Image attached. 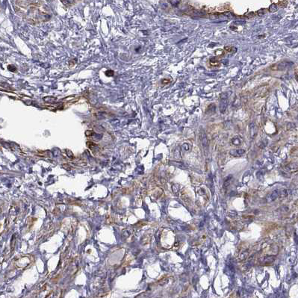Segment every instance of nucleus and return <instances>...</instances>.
Returning a JSON list of instances; mask_svg holds the SVG:
<instances>
[{"label": "nucleus", "mask_w": 298, "mask_h": 298, "mask_svg": "<svg viewBox=\"0 0 298 298\" xmlns=\"http://www.w3.org/2000/svg\"><path fill=\"white\" fill-rule=\"evenodd\" d=\"M291 64L292 63H289V62H287V61L279 62V63L272 64L270 67V69L274 71H282V70H286Z\"/></svg>", "instance_id": "obj_1"}, {"label": "nucleus", "mask_w": 298, "mask_h": 298, "mask_svg": "<svg viewBox=\"0 0 298 298\" xmlns=\"http://www.w3.org/2000/svg\"><path fill=\"white\" fill-rule=\"evenodd\" d=\"M228 93H223L220 95V113L223 114L226 112L227 109V105H228V96H229Z\"/></svg>", "instance_id": "obj_2"}, {"label": "nucleus", "mask_w": 298, "mask_h": 298, "mask_svg": "<svg viewBox=\"0 0 298 298\" xmlns=\"http://www.w3.org/2000/svg\"><path fill=\"white\" fill-rule=\"evenodd\" d=\"M279 192H280V190H275L273 192H271L270 194H268L266 197V202L270 203L273 201H274L275 200H276L279 197Z\"/></svg>", "instance_id": "obj_3"}, {"label": "nucleus", "mask_w": 298, "mask_h": 298, "mask_svg": "<svg viewBox=\"0 0 298 298\" xmlns=\"http://www.w3.org/2000/svg\"><path fill=\"white\" fill-rule=\"evenodd\" d=\"M200 141H201V144H202V146H204V147L208 146V138H207L206 133H205V132L202 131V130H201V132L200 133Z\"/></svg>", "instance_id": "obj_4"}, {"label": "nucleus", "mask_w": 298, "mask_h": 298, "mask_svg": "<svg viewBox=\"0 0 298 298\" xmlns=\"http://www.w3.org/2000/svg\"><path fill=\"white\" fill-rule=\"evenodd\" d=\"M257 132H258V129H257L256 124L254 123H252L250 124V138L252 139L255 138V137L257 135Z\"/></svg>", "instance_id": "obj_5"}, {"label": "nucleus", "mask_w": 298, "mask_h": 298, "mask_svg": "<svg viewBox=\"0 0 298 298\" xmlns=\"http://www.w3.org/2000/svg\"><path fill=\"white\" fill-rule=\"evenodd\" d=\"M229 153H230L231 156H241L245 153V150H243V149H240V150H232L229 152Z\"/></svg>", "instance_id": "obj_6"}, {"label": "nucleus", "mask_w": 298, "mask_h": 298, "mask_svg": "<svg viewBox=\"0 0 298 298\" xmlns=\"http://www.w3.org/2000/svg\"><path fill=\"white\" fill-rule=\"evenodd\" d=\"M275 260V256H264L260 259L261 263H271Z\"/></svg>", "instance_id": "obj_7"}, {"label": "nucleus", "mask_w": 298, "mask_h": 298, "mask_svg": "<svg viewBox=\"0 0 298 298\" xmlns=\"http://www.w3.org/2000/svg\"><path fill=\"white\" fill-rule=\"evenodd\" d=\"M210 64L214 67H218L220 65V61L218 58H212L210 59Z\"/></svg>", "instance_id": "obj_8"}, {"label": "nucleus", "mask_w": 298, "mask_h": 298, "mask_svg": "<svg viewBox=\"0 0 298 298\" xmlns=\"http://www.w3.org/2000/svg\"><path fill=\"white\" fill-rule=\"evenodd\" d=\"M224 50L228 53H233L237 51V49L232 46H226L224 47Z\"/></svg>", "instance_id": "obj_9"}, {"label": "nucleus", "mask_w": 298, "mask_h": 298, "mask_svg": "<svg viewBox=\"0 0 298 298\" xmlns=\"http://www.w3.org/2000/svg\"><path fill=\"white\" fill-rule=\"evenodd\" d=\"M232 176H229L227 178H226L225 181H224V184H223V188H227L228 186L230 185V183L232 182Z\"/></svg>", "instance_id": "obj_10"}, {"label": "nucleus", "mask_w": 298, "mask_h": 298, "mask_svg": "<svg viewBox=\"0 0 298 298\" xmlns=\"http://www.w3.org/2000/svg\"><path fill=\"white\" fill-rule=\"evenodd\" d=\"M232 144H234L235 146H238L241 144V139L240 137H238L237 136V137H235V138H232Z\"/></svg>", "instance_id": "obj_11"}, {"label": "nucleus", "mask_w": 298, "mask_h": 298, "mask_svg": "<svg viewBox=\"0 0 298 298\" xmlns=\"http://www.w3.org/2000/svg\"><path fill=\"white\" fill-rule=\"evenodd\" d=\"M278 10V6H277V5L276 4H275V3H274V4H271L270 5V7H269V8H268V11H270V12H271V13H273V12H275V11H276Z\"/></svg>", "instance_id": "obj_12"}, {"label": "nucleus", "mask_w": 298, "mask_h": 298, "mask_svg": "<svg viewBox=\"0 0 298 298\" xmlns=\"http://www.w3.org/2000/svg\"><path fill=\"white\" fill-rule=\"evenodd\" d=\"M248 254H249V253H248L247 251H246V252H243V253H242L241 254V255L238 256V261H243V260H244V259L247 257Z\"/></svg>", "instance_id": "obj_13"}, {"label": "nucleus", "mask_w": 298, "mask_h": 298, "mask_svg": "<svg viewBox=\"0 0 298 298\" xmlns=\"http://www.w3.org/2000/svg\"><path fill=\"white\" fill-rule=\"evenodd\" d=\"M182 149L184 151H188V150H190V149H191V145L189 144H188V143H185V144H184L182 146Z\"/></svg>", "instance_id": "obj_14"}, {"label": "nucleus", "mask_w": 298, "mask_h": 298, "mask_svg": "<svg viewBox=\"0 0 298 298\" xmlns=\"http://www.w3.org/2000/svg\"><path fill=\"white\" fill-rule=\"evenodd\" d=\"M286 167H287V169H289V170H294V169L297 170V164H296V163H295V164H291L288 165Z\"/></svg>", "instance_id": "obj_15"}, {"label": "nucleus", "mask_w": 298, "mask_h": 298, "mask_svg": "<svg viewBox=\"0 0 298 298\" xmlns=\"http://www.w3.org/2000/svg\"><path fill=\"white\" fill-rule=\"evenodd\" d=\"M207 109H209V111H210L209 113H214L215 111V110H216V106L214 105V104H212V105H209Z\"/></svg>", "instance_id": "obj_16"}, {"label": "nucleus", "mask_w": 298, "mask_h": 298, "mask_svg": "<svg viewBox=\"0 0 298 298\" xmlns=\"http://www.w3.org/2000/svg\"><path fill=\"white\" fill-rule=\"evenodd\" d=\"M172 189H173V192H174V193H177V192H178V191H179V189H180V187H179V185L176 184V185H173Z\"/></svg>", "instance_id": "obj_17"}, {"label": "nucleus", "mask_w": 298, "mask_h": 298, "mask_svg": "<svg viewBox=\"0 0 298 298\" xmlns=\"http://www.w3.org/2000/svg\"><path fill=\"white\" fill-rule=\"evenodd\" d=\"M278 5L280 8H285V7H286L287 6V1L286 0H284V1L279 2Z\"/></svg>", "instance_id": "obj_18"}, {"label": "nucleus", "mask_w": 298, "mask_h": 298, "mask_svg": "<svg viewBox=\"0 0 298 298\" xmlns=\"http://www.w3.org/2000/svg\"><path fill=\"white\" fill-rule=\"evenodd\" d=\"M265 14V9H260L257 11V14L260 17L263 16Z\"/></svg>", "instance_id": "obj_19"}, {"label": "nucleus", "mask_w": 298, "mask_h": 298, "mask_svg": "<svg viewBox=\"0 0 298 298\" xmlns=\"http://www.w3.org/2000/svg\"><path fill=\"white\" fill-rule=\"evenodd\" d=\"M171 82V79H164L162 80V83L163 84H169Z\"/></svg>", "instance_id": "obj_20"}, {"label": "nucleus", "mask_w": 298, "mask_h": 298, "mask_svg": "<svg viewBox=\"0 0 298 298\" xmlns=\"http://www.w3.org/2000/svg\"><path fill=\"white\" fill-rule=\"evenodd\" d=\"M294 75H295V79H296V80H297V81H298V78H297V69H296V70H295Z\"/></svg>", "instance_id": "obj_21"}]
</instances>
